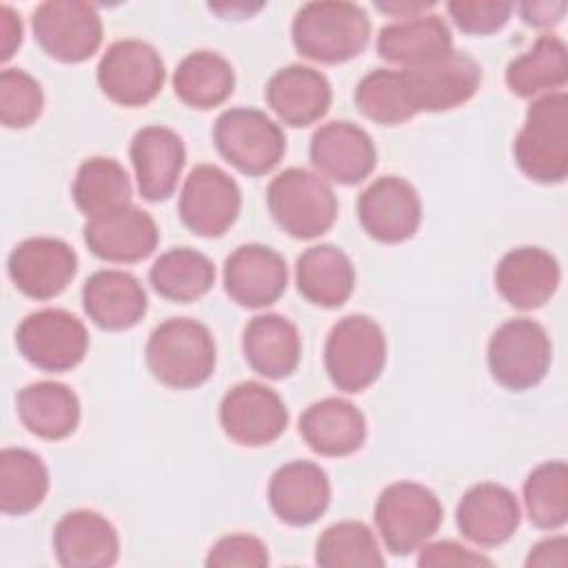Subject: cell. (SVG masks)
<instances>
[{"mask_svg": "<svg viewBox=\"0 0 568 568\" xmlns=\"http://www.w3.org/2000/svg\"><path fill=\"white\" fill-rule=\"evenodd\" d=\"M308 155L320 178L346 186L366 180L377 164L373 138L348 120L322 124L311 138Z\"/></svg>", "mask_w": 568, "mask_h": 568, "instance_id": "obj_17", "label": "cell"}, {"mask_svg": "<svg viewBox=\"0 0 568 568\" xmlns=\"http://www.w3.org/2000/svg\"><path fill=\"white\" fill-rule=\"evenodd\" d=\"M284 257L266 244H242L224 262V291L244 308L275 304L286 291Z\"/></svg>", "mask_w": 568, "mask_h": 568, "instance_id": "obj_18", "label": "cell"}, {"mask_svg": "<svg viewBox=\"0 0 568 568\" xmlns=\"http://www.w3.org/2000/svg\"><path fill=\"white\" fill-rule=\"evenodd\" d=\"M131 180L113 158H89L80 164L71 195L75 206L91 220L131 204Z\"/></svg>", "mask_w": 568, "mask_h": 568, "instance_id": "obj_35", "label": "cell"}, {"mask_svg": "<svg viewBox=\"0 0 568 568\" xmlns=\"http://www.w3.org/2000/svg\"><path fill=\"white\" fill-rule=\"evenodd\" d=\"M517 166L535 182L557 184L568 175V95L537 98L513 144Z\"/></svg>", "mask_w": 568, "mask_h": 568, "instance_id": "obj_3", "label": "cell"}, {"mask_svg": "<svg viewBox=\"0 0 568 568\" xmlns=\"http://www.w3.org/2000/svg\"><path fill=\"white\" fill-rule=\"evenodd\" d=\"M89 320L104 331H126L146 313V293L138 277L118 268L95 271L82 286Z\"/></svg>", "mask_w": 568, "mask_h": 568, "instance_id": "obj_26", "label": "cell"}, {"mask_svg": "<svg viewBox=\"0 0 568 568\" xmlns=\"http://www.w3.org/2000/svg\"><path fill=\"white\" fill-rule=\"evenodd\" d=\"M166 71L160 53L144 40L124 38L113 42L98 62V84L102 93L122 106H142L151 102Z\"/></svg>", "mask_w": 568, "mask_h": 568, "instance_id": "obj_11", "label": "cell"}, {"mask_svg": "<svg viewBox=\"0 0 568 568\" xmlns=\"http://www.w3.org/2000/svg\"><path fill=\"white\" fill-rule=\"evenodd\" d=\"M140 195L149 202H162L173 195L184 169L186 151L182 138L162 124L142 126L129 146Z\"/></svg>", "mask_w": 568, "mask_h": 568, "instance_id": "obj_20", "label": "cell"}, {"mask_svg": "<svg viewBox=\"0 0 568 568\" xmlns=\"http://www.w3.org/2000/svg\"><path fill=\"white\" fill-rule=\"evenodd\" d=\"M315 561L322 568H379L382 550L373 530L362 521H337L328 526L315 546Z\"/></svg>", "mask_w": 568, "mask_h": 568, "instance_id": "obj_39", "label": "cell"}, {"mask_svg": "<svg viewBox=\"0 0 568 568\" xmlns=\"http://www.w3.org/2000/svg\"><path fill=\"white\" fill-rule=\"evenodd\" d=\"M444 519L439 497L417 481L386 486L375 504V526L393 555L419 550Z\"/></svg>", "mask_w": 568, "mask_h": 568, "instance_id": "obj_6", "label": "cell"}, {"mask_svg": "<svg viewBox=\"0 0 568 568\" xmlns=\"http://www.w3.org/2000/svg\"><path fill=\"white\" fill-rule=\"evenodd\" d=\"M242 193L237 182L215 164H197L184 180L178 211L184 226L200 237H220L237 220Z\"/></svg>", "mask_w": 568, "mask_h": 568, "instance_id": "obj_12", "label": "cell"}, {"mask_svg": "<svg viewBox=\"0 0 568 568\" xmlns=\"http://www.w3.org/2000/svg\"><path fill=\"white\" fill-rule=\"evenodd\" d=\"M213 142L220 155L246 175L273 171L286 151V138L280 124L251 106H233L217 115Z\"/></svg>", "mask_w": 568, "mask_h": 568, "instance_id": "obj_7", "label": "cell"}, {"mask_svg": "<svg viewBox=\"0 0 568 568\" xmlns=\"http://www.w3.org/2000/svg\"><path fill=\"white\" fill-rule=\"evenodd\" d=\"M22 42V20L20 16L9 7H0V60L7 62L16 49Z\"/></svg>", "mask_w": 568, "mask_h": 568, "instance_id": "obj_46", "label": "cell"}, {"mask_svg": "<svg viewBox=\"0 0 568 568\" xmlns=\"http://www.w3.org/2000/svg\"><path fill=\"white\" fill-rule=\"evenodd\" d=\"M355 106L364 118L384 126L402 124L417 113L402 69L366 73L355 89Z\"/></svg>", "mask_w": 568, "mask_h": 568, "instance_id": "obj_37", "label": "cell"}, {"mask_svg": "<svg viewBox=\"0 0 568 568\" xmlns=\"http://www.w3.org/2000/svg\"><path fill=\"white\" fill-rule=\"evenodd\" d=\"M242 351L257 375L282 379L300 364L302 337L288 317L280 313H262L244 326Z\"/></svg>", "mask_w": 568, "mask_h": 568, "instance_id": "obj_28", "label": "cell"}, {"mask_svg": "<svg viewBox=\"0 0 568 568\" xmlns=\"http://www.w3.org/2000/svg\"><path fill=\"white\" fill-rule=\"evenodd\" d=\"M53 550L64 568H106L118 561L120 539L106 517L80 508L55 524Z\"/></svg>", "mask_w": 568, "mask_h": 568, "instance_id": "obj_24", "label": "cell"}, {"mask_svg": "<svg viewBox=\"0 0 568 568\" xmlns=\"http://www.w3.org/2000/svg\"><path fill=\"white\" fill-rule=\"evenodd\" d=\"M47 493L49 470L36 453L27 448H4L0 453V510L4 515L36 510Z\"/></svg>", "mask_w": 568, "mask_h": 568, "instance_id": "obj_36", "label": "cell"}, {"mask_svg": "<svg viewBox=\"0 0 568 568\" xmlns=\"http://www.w3.org/2000/svg\"><path fill=\"white\" fill-rule=\"evenodd\" d=\"M455 515L459 532L481 548L506 544L521 521V510L513 490L495 481L470 486L459 499Z\"/></svg>", "mask_w": 568, "mask_h": 568, "instance_id": "obj_21", "label": "cell"}, {"mask_svg": "<svg viewBox=\"0 0 568 568\" xmlns=\"http://www.w3.org/2000/svg\"><path fill=\"white\" fill-rule=\"evenodd\" d=\"M524 506L530 524L557 530L568 521V468L561 459L544 462L524 481Z\"/></svg>", "mask_w": 568, "mask_h": 568, "instance_id": "obj_38", "label": "cell"}, {"mask_svg": "<svg viewBox=\"0 0 568 568\" xmlns=\"http://www.w3.org/2000/svg\"><path fill=\"white\" fill-rule=\"evenodd\" d=\"M271 111L291 126H308L326 115L331 106L328 78L304 64H291L271 75L264 89Z\"/></svg>", "mask_w": 568, "mask_h": 568, "instance_id": "obj_25", "label": "cell"}, {"mask_svg": "<svg viewBox=\"0 0 568 568\" xmlns=\"http://www.w3.org/2000/svg\"><path fill=\"white\" fill-rule=\"evenodd\" d=\"M78 271L75 251L60 237L38 235L22 240L7 260V273L16 288L31 300L60 295Z\"/></svg>", "mask_w": 568, "mask_h": 568, "instance_id": "obj_14", "label": "cell"}, {"mask_svg": "<svg viewBox=\"0 0 568 568\" xmlns=\"http://www.w3.org/2000/svg\"><path fill=\"white\" fill-rule=\"evenodd\" d=\"M386 335L368 315H346L328 333L324 366L331 382L346 393L368 388L384 371Z\"/></svg>", "mask_w": 568, "mask_h": 568, "instance_id": "obj_5", "label": "cell"}, {"mask_svg": "<svg viewBox=\"0 0 568 568\" xmlns=\"http://www.w3.org/2000/svg\"><path fill=\"white\" fill-rule=\"evenodd\" d=\"M417 564L422 568H475V566H493V561L462 544L455 541H433L419 548Z\"/></svg>", "mask_w": 568, "mask_h": 568, "instance_id": "obj_43", "label": "cell"}, {"mask_svg": "<svg viewBox=\"0 0 568 568\" xmlns=\"http://www.w3.org/2000/svg\"><path fill=\"white\" fill-rule=\"evenodd\" d=\"M16 346L36 368L62 373L84 359L89 333L73 313L64 308H42L29 313L18 324Z\"/></svg>", "mask_w": 568, "mask_h": 568, "instance_id": "obj_10", "label": "cell"}, {"mask_svg": "<svg viewBox=\"0 0 568 568\" xmlns=\"http://www.w3.org/2000/svg\"><path fill=\"white\" fill-rule=\"evenodd\" d=\"M435 2H379L377 9L386 11L390 16H399V18H410L417 13H426V9H430Z\"/></svg>", "mask_w": 568, "mask_h": 568, "instance_id": "obj_47", "label": "cell"}, {"mask_svg": "<svg viewBox=\"0 0 568 568\" xmlns=\"http://www.w3.org/2000/svg\"><path fill=\"white\" fill-rule=\"evenodd\" d=\"M375 47L384 60L408 69L448 53L453 36L442 16L417 13L382 27Z\"/></svg>", "mask_w": 568, "mask_h": 568, "instance_id": "obj_29", "label": "cell"}, {"mask_svg": "<svg viewBox=\"0 0 568 568\" xmlns=\"http://www.w3.org/2000/svg\"><path fill=\"white\" fill-rule=\"evenodd\" d=\"M413 104L419 111H448L468 102L481 82L479 64L450 49L424 64L402 69Z\"/></svg>", "mask_w": 568, "mask_h": 568, "instance_id": "obj_16", "label": "cell"}, {"mask_svg": "<svg viewBox=\"0 0 568 568\" xmlns=\"http://www.w3.org/2000/svg\"><path fill=\"white\" fill-rule=\"evenodd\" d=\"M42 51L67 64L89 60L102 44V20L93 4L82 0H47L31 18Z\"/></svg>", "mask_w": 568, "mask_h": 568, "instance_id": "obj_9", "label": "cell"}, {"mask_svg": "<svg viewBox=\"0 0 568 568\" xmlns=\"http://www.w3.org/2000/svg\"><path fill=\"white\" fill-rule=\"evenodd\" d=\"M149 282L164 300L186 304L200 300L211 291L215 282V266L204 253L178 246L162 253L153 262L149 271Z\"/></svg>", "mask_w": 568, "mask_h": 568, "instance_id": "obj_34", "label": "cell"}, {"mask_svg": "<svg viewBox=\"0 0 568 568\" xmlns=\"http://www.w3.org/2000/svg\"><path fill=\"white\" fill-rule=\"evenodd\" d=\"M357 215L373 240L397 244L417 233L422 224V200L404 178L382 175L359 193Z\"/></svg>", "mask_w": 568, "mask_h": 568, "instance_id": "obj_15", "label": "cell"}, {"mask_svg": "<svg viewBox=\"0 0 568 568\" xmlns=\"http://www.w3.org/2000/svg\"><path fill=\"white\" fill-rule=\"evenodd\" d=\"M266 204L277 226L297 240L320 237L337 217V197L328 182L300 166H291L271 180Z\"/></svg>", "mask_w": 568, "mask_h": 568, "instance_id": "obj_4", "label": "cell"}, {"mask_svg": "<svg viewBox=\"0 0 568 568\" xmlns=\"http://www.w3.org/2000/svg\"><path fill=\"white\" fill-rule=\"evenodd\" d=\"M291 36L300 55L322 64H339L366 49L371 20L355 2L317 0L297 9Z\"/></svg>", "mask_w": 568, "mask_h": 568, "instance_id": "obj_1", "label": "cell"}, {"mask_svg": "<svg viewBox=\"0 0 568 568\" xmlns=\"http://www.w3.org/2000/svg\"><path fill=\"white\" fill-rule=\"evenodd\" d=\"M528 568H566L568 566V539L564 535L559 537H546L539 544H535L526 557Z\"/></svg>", "mask_w": 568, "mask_h": 568, "instance_id": "obj_44", "label": "cell"}, {"mask_svg": "<svg viewBox=\"0 0 568 568\" xmlns=\"http://www.w3.org/2000/svg\"><path fill=\"white\" fill-rule=\"evenodd\" d=\"M144 355L151 375L178 390L202 386L215 368L213 335L191 317H169L155 326Z\"/></svg>", "mask_w": 568, "mask_h": 568, "instance_id": "obj_2", "label": "cell"}, {"mask_svg": "<svg viewBox=\"0 0 568 568\" xmlns=\"http://www.w3.org/2000/svg\"><path fill=\"white\" fill-rule=\"evenodd\" d=\"M44 106L40 82L24 69H4L0 73V120L7 129L33 124Z\"/></svg>", "mask_w": 568, "mask_h": 568, "instance_id": "obj_40", "label": "cell"}, {"mask_svg": "<svg viewBox=\"0 0 568 568\" xmlns=\"http://www.w3.org/2000/svg\"><path fill=\"white\" fill-rule=\"evenodd\" d=\"M82 233L95 257L118 264H133L149 257L160 240L155 220L133 204L91 217Z\"/></svg>", "mask_w": 568, "mask_h": 568, "instance_id": "obj_19", "label": "cell"}, {"mask_svg": "<svg viewBox=\"0 0 568 568\" xmlns=\"http://www.w3.org/2000/svg\"><path fill=\"white\" fill-rule=\"evenodd\" d=\"M566 9H568L566 2H521L519 16L526 24L544 29V27L557 24L564 18Z\"/></svg>", "mask_w": 568, "mask_h": 568, "instance_id": "obj_45", "label": "cell"}, {"mask_svg": "<svg viewBox=\"0 0 568 568\" xmlns=\"http://www.w3.org/2000/svg\"><path fill=\"white\" fill-rule=\"evenodd\" d=\"M235 87L231 62L215 51H193L178 64L173 73L175 95L193 109H213L226 102Z\"/></svg>", "mask_w": 568, "mask_h": 568, "instance_id": "obj_33", "label": "cell"}, {"mask_svg": "<svg viewBox=\"0 0 568 568\" xmlns=\"http://www.w3.org/2000/svg\"><path fill=\"white\" fill-rule=\"evenodd\" d=\"M486 357L497 384L508 390H526L537 386L548 373L552 346L539 322L515 317L495 328Z\"/></svg>", "mask_w": 568, "mask_h": 568, "instance_id": "obj_8", "label": "cell"}, {"mask_svg": "<svg viewBox=\"0 0 568 568\" xmlns=\"http://www.w3.org/2000/svg\"><path fill=\"white\" fill-rule=\"evenodd\" d=\"M16 408L22 426L42 439H64L80 422L75 393L67 384L51 379L33 382L18 390Z\"/></svg>", "mask_w": 568, "mask_h": 568, "instance_id": "obj_31", "label": "cell"}, {"mask_svg": "<svg viewBox=\"0 0 568 568\" xmlns=\"http://www.w3.org/2000/svg\"><path fill=\"white\" fill-rule=\"evenodd\" d=\"M220 424L235 444L257 448L275 442L286 430L288 410L266 384L240 382L220 402Z\"/></svg>", "mask_w": 568, "mask_h": 568, "instance_id": "obj_13", "label": "cell"}, {"mask_svg": "<svg viewBox=\"0 0 568 568\" xmlns=\"http://www.w3.org/2000/svg\"><path fill=\"white\" fill-rule=\"evenodd\" d=\"M568 82V51L561 38L539 36L528 51L506 67V84L519 98L557 93Z\"/></svg>", "mask_w": 568, "mask_h": 568, "instance_id": "obj_32", "label": "cell"}, {"mask_svg": "<svg viewBox=\"0 0 568 568\" xmlns=\"http://www.w3.org/2000/svg\"><path fill=\"white\" fill-rule=\"evenodd\" d=\"M300 435L311 450L324 457H344L362 448L366 439V419L353 402L324 397L302 413Z\"/></svg>", "mask_w": 568, "mask_h": 568, "instance_id": "obj_27", "label": "cell"}, {"mask_svg": "<svg viewBox=\"0 0 568 568\" xmlns=\"http://www.w3.org/2000/svg\"><path fill=\"white\" fill-rule=\"evenodd\" d=\"M295 282L302 297L311 304L337 308L355 288V268L342 248L315 244L297 257Z\"/></svg>", "mask_w": 568, "mask_h": 568, "instance_id": "obj_30", "label": "cell"}, {"mask_svg": "<svg viewBox=\"0 0 568 568\" xmlns=\"http://www.w3.org/2000/svg\"><path fill=\"white\" fill-rule=\"evenodd\" d=\"M204 564L209 568H264L268 566V548L253 535H229L211 546Z\"/></svg>", "mask_w": 568, "mask_h": 568, "instance_id": "obj_42", "label": "cell"}, {"mask_svg": "<svg viewBox=\"0 0 568 568\" xmlns=\"http://www.w3.org/2000/svg\"><path fill=\"white\" fill-rule=\"evenodd\" d=\"M331 501L326 473L306 459L280 466L268 479V504L280 521L308 526L317 521Z\"/></svg>", "mask_w": 568, "mask_h": 568, "instance_id": "obj_23", "label": "cell"}, {"mask_svg": "<svg viewBox=\"0 0 568 568\" xmlns=\"http://www.w3.org/2000/svg\"><path fill=\"white\" fill-rule=\"evenodd\" d=\"M453 22L470 36H488L499 31L513 13L510 2L501 0H453L446 4Z\"/></svg>", "mask_w": 568, "mask_h": 568, "instance_id": "obj_41", "label": "cell"}, {"mask_svg": "<svg viewBox=\"0 0 568 568\" xmlns=\"http://www.w3.org/2000/svg\"><path fill=\"white\" fill-rule=\"evenodd\" d=\"M559 280V262L539 246H517L508 251L495 268L499 295L519 311L544 306L555 295Z\"/></svg>", "mask_w": 568, "mask_h": 568, "instance_id": "obj_22", "label": "cell"}]
</instances>
